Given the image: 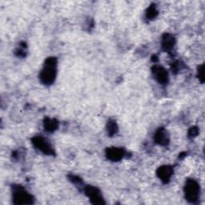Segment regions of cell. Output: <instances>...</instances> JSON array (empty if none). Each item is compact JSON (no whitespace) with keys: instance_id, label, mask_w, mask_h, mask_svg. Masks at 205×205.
Segmentation results:
<instances>
[{"instance_id":"cell-1","label":"cell","mask_w":205,"mask_h":205,"mask_svg":"<svg viewBox=\"0 0 205 205\" xmlns=\"http://www.w3.org/2000/svg\"><path fill=\"white\" fill-rule=\"evenodd\" d=\"M55 76V63L53 59H48L44 69L41 73V78L44 83H52Z\"/></svg>"},{"instance_id":"cell-2","label":"cell","mask_w":205,"mask_h":205,"mask_svg":"<svg viewBox=\"0 0 205 205\" xmlns=\"http://www.w3.org/2000/svg\"><path fill=\"white\" fill-rule=\"evenodd\" d=\"M199 187L198 183L194 180H188L185 186V194L187 199L194 201L198 198Z\"/></svg>"},{"instance_id":"cell-3","label":"cell","mask_w":205,"mask_h":205,"mask_svg":"<svg viewBox=\"0 0 205 205\" xmlns=\"http://www.w3.org/2000/svg\"><path fill=\"white\" fill-rule=\"evenodd\" d=\"M36 141H37V144H36V145L39 147L38 148H40V150H42L43 152H48V151H49L50 147H49V145L48 144V143L45 142L46 140H41V139H38Z\"/></svg>"},{"instance_id":"cell-4","label":"cell","mask_w":205,"mask_h":205,"mask_svg":"<svg viewBox=\"0 0 205 205\" xmlns=\"http://www.w3.org/2000/svg\"><path fill=\"white\" fill-rule=\"evenodd\" d=\"M123 152L119 149H111L110 152H109V155H110V157L112 158V159H115V160H118L121 156H123Z\"/></svg>"},{"instance_id":"cell-5","label":"cell","mask_w":205,"mask_h":205,"mask_svg":"<svg viewBox=\"0 0 205 205\" xmlns=\"http://www.w3.org/2000/svg\"><path fill=\"white\" fill-rule=\"evenodd\" d=\"M157 72H156V78H158L159 81H161V82H164V81H166L167 79V73L165 72L164 69H162L161 67H160L159 69L157 70Z\"/></svg>"}]
</instances>
